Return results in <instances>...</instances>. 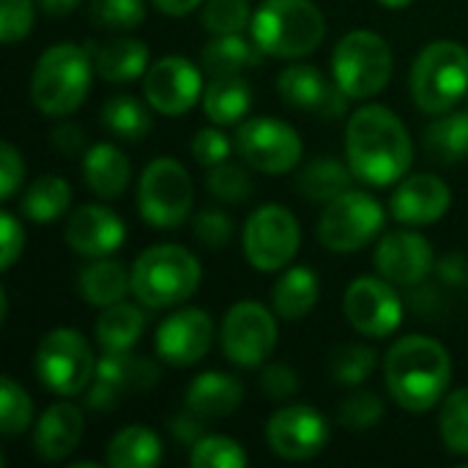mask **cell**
Here are the masks:
<instances>
[{
    "mask_svg": "<svg viewBox=\"0 0 468 468\" xmlns=\"http://www.w3.org/2000/svg\"><path fill=\"white\" fill-rule=\"evenodd\" d=\"M346 162L367 186L384 189L403 181L414 162L406 123L384 104L359 107L346 123Z\"/></svg>",
    "mask_w": 468,
    "mask_h": 468,
    "instance_id": "obj_1",
    "label": "cell"
},
{
    "mask_svg": "<svg viewBox=\"0 0 468 468\" xmlns=\"http://www.w3.org/2000/svg\"><path fill=\"white\" fill-rule=\"evenodd\" d=\"M384 381L400 409L411 414H425L447 398L452 381L450 351L439 340L425 335L400 337L387 351Z\"/></svg>",
    "mask_w": 468,
    "mask_h": 468,
    "instance_id": "obj_2",
    "label": "cell"
},
{
    "mask_svg": "<svg viewBox=\"0 0 468 468\" xmlns=\"http://www.w3.org/2000/svg\"><path fill=\"white\" fill-rule=\"evenodd\" d=\"M90 47H80L71 41L52 44L33 66L30 77V99L38 112L63 118L71 115L88 96L96 66Z\"/></svg>",
    "mask_w": 468,
    "mask_h": 468,
    "instance_id": "obj_3",
    "label": "cell"
},
{
    "mask_svg": "<svg viewBox=\"0 0 468 468\" xmlns=\"http://www.w3.org/2000/svg\"><path fill=\"white\" fill-rule=\"evenodd\" d=\"M252 38L269 58L299 60L326 36V19L313 0H263L252 14Z\"/></svg>",
    "mask_w": 468,
    "mask_h": 468,
    "instance_id": "obj_4",
    "label": "cell"
},
{
    "mask_svg": "<svg viewBox=\"0 0 468 468\" xmlns=\"http://www.w3.org/2000/svg\"><path fill=\"white\" fill-rule=\"evenodd\" d=\"M200 261L178 244H156L132 266V293L151 310L178 307L200 288Z\"/></svg>",
    "mask_w": 468,
    "mask_h": 468,
    "instance_id": "obj_5",
    "label": "cell"
},
{
    "mask_svg": "<svg viewBox=\"0 0 468 468\" xmlns=\"http://www.w3.org/2000/svg\"><path fill=\"white\" fill-rule=\"evenodd\" d=\"M414 104L428 115H444L468 93V49L458 41L428 44L409 77Z\"/></svg>",
    "mask_w": 468,
    "mask_h": 468,
    "instance_id": "obj_6",
    "label": "cell"
},
{
    "mask_svg": "<svg viewBox=\"0 0 468 468\" xmlns=\"http://www.w3.org/2000/svg\"><path fill=\"white\" fill-rule=\"evenodd\" d=\"M392 69V49L373 30L346 33L332 52V77L351 101H362L381 93L389 85Z\"/></svg>",
    "mask_w": 468,
    "mask_h": 468,
    "instance_id": "obj_7",
    "label": "cell"
},
{
    "mask_svg": "<svg viewBox=\"0 0 468 468\" xmlns=\"http://www.w3.org/2000/svg\"><path fill=\"white\" fill-rule=\"evenodd\" d=\"M36 378L44 389L60 398H74L93 384L96 359L90 343L77 329H52L41 337L33 356Z\"/></svg>",
    "mask_w": 468,
    "mask_h": 468,
    "instance_id": "obj_8",
    "label": "cell"
},
{
    "mask_svg": "<svg viewBox=\"0 0 468 468\" xmlns=\"http://www.w3.org/2000/svg\"><path fill=\"white\" fill-rule=\"evenodd\" d=\"M195 206V184L189 170L170 156L145 165L137 184L140 217L156 230H173L186 222Z\"/></svg>",
    "mask_w": 468,
    "mask_h": 468,
    "instance_id": "obj_9",
    "label": "cell"
},
{
    "mask_svg": "<svg viewBox=\"0 0 468 468\" xmlns=\"http://www.w3.org/2000/svg\"><path fill=\"white\" fill-rule=\"evenodd\" d=\"M387 225L384 206L359 189H348L346 195L326 203L318 219V241L337 255H351L365 250Z\"/></svg>",
    "mask_w": 468,
    "mask_h": 468,
    "instance_id": "obj_10",
    "label": "cell"
},
{
    "mask_svg": "<svg viewBox=\"0 0 468 468\" xmlns=\"http://www.w3.org/2000/svg\"><path fill=\"white\" fill-rule=\"evenodd\" d=\"M241 241L252 269L280 271L296 258L302 244V228L285 206L269 203L250 214Z\"/></svg>",
    "mask_w": 468,
    "mask_h": 468,
    "instance_id": "obj_11",
    "label": "cell"
},
{
    "mask_svg": "<svg viewBox=\"0 0 468 468\" xmlns=\"http://www.w3.org/2000/svg\"><path fill=\"white\" fill-rule=\"evenodd\" d=\"M236 151L250 167L269 176L291 173L304 154L299 132L271 115L241 121V126L236 129Z\"/></svg>",
    "mask_w": 468,
    "mask_h": 468,
    "instance_id": "obj_12",
    "label": "cell"
},
{
    "mask_svg": "<svg viewBox=\"0 0 468 468\" xmlns=\"http://www.w3.org/2000/svg\"><path fill=\"white\" fill-rule=\"evenodd\" d=\"M277 315V313H274ZM274 315L258 302H239L228 310L219 340L222 354L230 365L255 370L263 367L266 359L277 348V321Z\"/></svg>",
    "mask_w": 468,
    "mask_h": 468,
    "instance_id": "obj_13",
    "label": "cell"
},
{
    "mask_svg": "<svg viewBox=\"0 0 468 468\" xmlns=\"http://www.w3.org/2000/svg\"><path fill=\"white\" fill-rule=\"evenodd\" d=\"M332 431L326 417L304 403H293V406H282L280 411L271 414L269 425H266V441L269 450L291 463H302V461H313L315 455H321L329 447Z\"/></svg>",
    "mask_w": 468,
    "mask_h": 468,
    "instance_id": "obj_14",
    "label": "cell"
},
{
    "mask_svg": "<svg viewBox=\"0 0 468 468\" xmlns=\"http://www.w3.org/2000/svg\"><path fill=\"white\" fill-rule=\"evenodd\" d=\"M348 324L373 340H387L403 324V302L384 277H359L348 285L343 299Z\"/></svg>",
    "mask_w": 468,
    "mask_h": 468,
    "instance_id": "obj_15",
    "label": "cell"
},
{
    "mask_svg": "<svg viewBox=\"0 0 468 468\" xmlns=\"http://www.w3.org/2000/svg\"><path fill=\"white\" fill-rule=\"evenodd\" d=\"M159 365L145 356L123 354H104L96 362V381L88 387V409L107 414L115 411L126 395H140L159 384Z\"/></svg>",
    "mask_w": 468,
    "mask_h": 468,
    "instance_id": "obj_16",
    "label": "cell"
},
{
    "mask_svg": "<svg viewBox=\"0 0 468 468\" xmlns=\"http://www.w3.org/2000/svg\"><path fill=\"white\" fill-rule=\"evenodd\" d=\"M203 74L200 69L184 55H165L159 58L143 77L145 101L167 118L189 112L197 99H203Z\"/></svg>",
    "mask_w": 468,
    "mask_h": 468,
    "instance_id": "obj_17",
    "label": "cell"
},
{
    "mask_svg": "<svg viewBox=\"0 0 468 468\" xmlns=\"http://www.w3.org/2000/svg\"><path fill=\"white\" fill-rule=\"evenodd\" d=\"M373 263L392 285L414 288L422 285L436 269V252L433 244L417 230H389L381 236Z\"/></svg>",
    "mask_w": 468,
    "mask_h": 468,
    "instance_id": "obj_18",
    "label": "cell"
},
{
    "mask_svg": "<svg viewBox=\"0 0 468 468\" xmlns=\"http://www.w3.org/2000/svg\"><path fill=\"white\" fill-rule=\"evenodd\" d=\"M277 93L285 104L296 110H310L313 115L324 121H337L348 112V96L346 90L329 80L321 69L307 63H293L277 77Z\"/></svg>",
    "mask_w": 468,
    "mask_h": 468,
    "instance_id": "obj_19",
    "label": "cell"
},
{
    "mask_svg": "<svg viewBox=\"0 0 468 468\" xmlns=\"http://www.w3.org/2000/svg\"><path fill=\"white\" fill-rule=\"evenodd\" d=\"M214 343V321L206 310L186 307L167 315L156 329V354L173 367L197 365Z\"/></svg>",
    "mask_w": 468,
    "mask_h": 468,
    "instance_id": "obj_20",
    "label": "cell"
},
{
    "mask_svg": "<svg viewBox=\"0 0 468 468\" xmlns=\"http://www.w3.org/2000/svg\"><path fill=\"white\" fill-rule=\"evenodd\" d=\"M63 236L77 255L96 261V258H110L123 247L126 225L112 208L88 203L69 214Z\"/></svg>",
    "mask_w": 468,
    "mask_h": 468,
    "instance_id": "obj_21",
    "label": "cell"
},
{
    "mask_svg": "<svg viewBox=\"0 0 468 468\" xmlns=\"http://www.w3.org/2000/svg\"><path fill=\"white\" fill-rule=\"evenodd\" d=\"M452 206L450 186L431 173H417L403 181H398L392 197H389V214L400 225L422 228L439 222Z\"/></svg>",
    "mask_w": 468,
    "mask_h": 468,
    "instance_id": "obj_22",
    "label": "cell"
},
{
    "mask_svg": "<svg viewBox=\"0 0 468 468\" xmlns=\"http://www.w3.org/2000/svg\"><path fill=\"white\" fill-rule=\"evenodd\" d=\"M85 433V417L71 403H55L49 406L33 431V450L41 461L58 463L66 461L82 441Z\"/></svg>",
    "mask_w": 468,
    "mask_h": 468,
    "instance_id": "obj_23",
    "label": "cell"
},
{
    "mask_svg": "<svg viewBox=\"0 0 468 468\" xmlns=\"http://www.w3.org/2000/svg\"><path fill=\"white\" fill-rule=\"evenodd\" d=\"M93 52V66L96 74L104 82H132L137 77H145L151 69V52L148 44L134 38V36H115L104 41L101 47L88 44Z\"/></svg>",
    "mask_w": 468,
    "mask_h": 468,
    "instance_id": "obj_24",
    "label": "cell"
},
{
    "mask_svg": "<svg viewBox=\"0 0 468 468\" xmlns=\"http://www.w3.org/2000/svg\"><path fill=\"white\" fill-rule=\"evenodd\" d=\"M82 178L88 189L104 200H112L126 192L132 181V162L129 156L112 143H96L85 151L82 159Z\"/></svg>",
    "mask_w": 468,
    "mask_h": 468,
    "instance_id": "obj_25",
    "label": "cell"
},
{
    "mask_svg": "<svg viewBox=\"0 0 468 468\" xmlns=\"http://www.w3.org/2000/svg\"><path fill=\"white\" fill-rule=\"evenodd\" d=\"M241 400H244V384L230 373L208 370L192 378V384L186 387V409L200 414L203 420L228 417L241 406Z\"/></svg>",
    "mask_w": 468,
    "mask_h": 468,
    "instance_id": "obj_26",
    "label": "cell"
},
{
    "mask_svg": "<svg viewBox=\"0 0 468 468\" xmlns=\"http://www.w3.org/2000/svg\"><path fill=\"white\" fill-rule=\"evenodd\" d=\"M252 107V88L241 74H214L203 90L206 118L217 126H233L247 118Z\"/></svg>",
    "mask_w": 468,
    "mask_h": 468,
    "instance_id": "obj_27",
    "label": "cell"
},
{
    "mask_svg": "<svg viewBox=\"0 0 468 468\" xmlns=\"http://www.w3.org/2000/svg\"><path fill=\"white\" fill-rule=\"evenodd\" d=\"M321 296V280L310 266H293L285 269V274L277 280L271 291L274 313L282 321H302L313 313Z\"/></svg>",
    "mask_w": 468,
    "mask_h": 468,
    "instance_id": "obj_28",
    "label": "cell"
},
{
    "mask_svg": "<svg viewBox=\"0 0 468 468\" xmlns=\"http://www.w3.org/2000/svg\"><path fill=\"white\" fill-rule=\"evenodd\" d=\"M77 288L82 302L93 304V307H110L126 299L129 288H132V274L126 271V266L121 261H110V258H96L90 266H85L77 277Z\"/></svg>",
    "mask_w": 468,
    "mask_h": 468,
    "instance_id": "obj_29",
    "label": "cell"
},
{
    "mask_svg": "<svg viewBox=\"0 0 468 468\" xmlns=\"http://www.w3.org/2000/svg\"><path fill=\"white\" fill-rule=\"evenodd\" d=\"M145 332V313L129 302H118L101 310L96 318V343L104 354L132 351Z\"/></svg>",
    "mask_w": 468,
    "mask_h": 468,
    "instance_id": "obj_30",
    "label": "cell"
},
{
    "mask_svg": "<svg viewBox=\"0 0 468 468\" xmlns=\"http://www.w3.org/2000/svg\"><path fill=\"white\" fill-rule=\"evenodd\" d=\"M104 461L112 468H154L162 463V441L151 428L129 425L107 441Z\"/></svg>",
    "mask_w": 468,
    "mask_h": 468,
    "instance_id": "obj_31",
    "label": "cell"
},
{
    "mask_svg": "<svg viewBox=\"0 0 468 468\" xmlns=\"http://www.w3.org/2000/svg\"><path fill=\"white\" fill-rule=\"evenodd\" d=\"M425 154L439 165H455L468 156V110L436 115L422 134Z\"/></svg>",
    "mask_w": 468,
    "mask_h": 468,
    "instance_id": "obj_32",
    "label": "cell"
},
{
    "mask_svg": "<svg viewBox=\"0 0 468 468\" xmlns=\"http://www.w3.org/2000/svg\"><path fill=\"white\" fill-rule=\"evenodd\" d=\"M148 107L129 93H115L101 104L99 118H101V126L112 137H118L123 143H140L154 129V118H151Z\"/></svg>",
    "mask_w": 468,
    "mask_h": 468,
    "instance_id": "obj_33",
    "label": "cell"
},
{
    "mask_svg": "<svg viewBox=\"0 0 468 468\" xmlns=\"http://www.w3.org/2000/svg\"><path fill=\"white\" fill-rule=\"evenodd\" d=\"M263 49L252 41H247L241 33L214 36L203 47V69L214 74H241L244 69H255L263 60Z\"/></svg>",
    "mask_w": 468,
    "mask_h": 468,
    "instance_id": "obj_34",
    "label": "cell"
},
{
    "mask_svg": "<svg viewBox=\"0 0 468 468\" xmlns=\"http://www.w3.org/2000/svg\"><path fill=\"white\" fill-rule=\"evenodd\" d=\"M351 178L354 173L348 162H340L335 156H318L299 173L296 186L304 197L315 203H332L335 197L351 189Z\"/></svg>",
    "mask_w": 468,
    "mask_h": 468,
    "instance_id": "obj_35",
    "label": "cell"
},
{
    "mask_svg": "<svg viewBox=\"0 0 468 468\" xmlns=\"http://www.w3.org/2000/svg\"><path fill=\"white\" fill-rule=\"evenodd\" d=\"M71 186L60 176H41L22 192V214L30 222H55L69 211Z\"/></svg>",
    "mask_w": 468,
    "mask_h": 468,
    "instance_id": "obj_36",
    "label": "cell"
},
{
    "mask_svg": "<svg viewBox=\"0 0 468 468\" xmlns=\"http://www.w3.org/2000/svg\"><path fill=\"white\" fill-rule=\"evenodd\" d=\"M378 365V354L362 343H343L329 354V376L340 387H359Z\"/></svg>",
    "mask_w": 468,
    "mask_h": 468,
    "instance_id": "obj_37",
    "label": "cell"
},
{
    "mask_svg": "<svg viewBox=\"0 0 468 468\" xmlns=\"http://www.w3.org/2000/svg\"><path fill=\"white\" fill-rule=\"evenodd\" d=\"M439 433L452 455L468 458V387L450 392L441 400Z\"/></svg>",
    "mask_w": 468,
    "mask_h": 468,
    "instance_id": "obj_38",
    "label": "cell"
},
{
    "mask_svg": "<svg viewBox=\"0 0 468 468\" xmlns=\"http://www.w3.org/2000/svg\"><path fill=\"white\" fill-rule=\"evenodd\" d=\"M33 422V403L30 395L8 376L0 378V433L14 439L25 433Z\"/></svg>",
    "mask_w": 468,
    "mask_h": 468,
    "instance_id": "obj_39",
    "label": "cell"
},
{
    "mask_svg": "<svg viewBox=\"0 0 468 468\" xmlns=\"http://www.w3.org/2000/svg\"><path fill=\"white\" fill-rule=\"evenodd\" d=\"M192 468H244L247 452L239 441L228 436H203L195 447H189Z\"/></svg>",
    "mask_w": 468,
    "mask_h": 468,
    "instance_id": "obj_40",
    "label": "cell"
},
{
    "mask_svg": "<svg viewBox=\"0 0 468 468\" xmlns=\"http://www.w3.org/2000/svg\"><path fill=\"white\" fill-rule=\"evenodd\" d=\"M206 186L222 203H244L255 192V184H252L250 173L241 165H233V162H219V165L208 167Z\"/></svg>",
    "mask_w": 468,
    "mask_h": 468,
    "instance_id": "obj_41",
    "label": "cell"
},
{
    "mask_svg": "<svg viewBox=\"0 0 468 468\" xmlns=\"http://www.w3.org/2000/svg\"><path fill=\"white\" fill-rule=\"evenodd\" d=\"M337 420L343 428L348 431H356V433H365V431H373L381 420H384V400L376 395V392H354L348 395L340 409H337Z\"/></svg>",
    "mask_w": 468,
    "mask_h": 468,
    "instance_id": "obj_42",
    "label": "cell"
},
{
    "mask_svg": "<svg viewBox=\"0 0 468 468\" xmlns=\"http://www.w3.org/2000/svg\"><path fill=\"white\" fill-rule=\"evenodd\" d=\"M203 25L211 36L241 33L252 25L250 0H208L203 8Z\"/></svg>",
    "mask_w": 468,
    "mask_h": 468,
    "instance_id": "obj_43",
    "label": "cell"
},
{
    "mask_svg": "<svg viewBox=\"0 0 468 468\" xmlns=\"http://www.w3.org/2000/svg\"><path fill=\"white\" fill-rule=\"evenodd\" d=\"M93 25L104 30H132L145 19L143 0H90L88 8Z\"/></svg>",
    "mask_w": 468,
    "mask_h": 468,
    "instance_id": "obj_44",
    "label": "cell"
},
{
    "mask_svg": "<svg viewBox=\"0 0 468 468\" xmlns=\"http://www.w3.org/2000/svg\"><path fill=\"white\" fill-rule=\"evenodd\" d=\"M233 230H236V225L230 219V214L222 211V208H203L192 219V236L200 244L211 247V250H219V247L230 244Z\"/></svg>",
    "mask_w": 468,
    "mask_h": 468,
    "instance_id": "obj_45",
    "label": "cell"
},
{
    "mask_svg": "<svg viewBox=\"0 0 468 468\" xmlns=\"http://www.w3.org/2000/svg\"><path fill=\"white\" fill-rule=\"evenodd\" d=\"M36 22L33 0H0V41L16 44L27 38Z\"/></svg>",
    "mask_w": 468,
    "mask_h": 468,
    "instance_id": "obj_46",
    "label": "cell"
},
{
    "mask_svg": "<svg viewBox=\"0 0 468 468\" xmlns=\"http://www.w3.org/2000/svg\"><path fill=\"white\" fill-rule=\"evenodd\" d=\"M261 392L274 400V403H285L291 398L299 395L302 389V381L296 376V370L285 362H271V365H263V373H261Z\"/></svg>",
    "mask_w": 468,
    "mask_h": 468,
    "instance_id": "obj_47",
    "label": "cell"
},
{
    "mask_svg": "<svg viewBox=\"0 0 468 468\" xmlns=\"http://www.w3.org/2000/svg\"><path fill=\"white\" fill-rule=\"evenodd\" d=\"M192 156L197 165L203 167H214L219 162H228L233 145H230V137L219 129H200L195 137H192V145H189Z\"/></svg>",
    "mask_w": 468,
    "mask_h": 468,
    "instance_id": "obj_48",
    "label": "cell"
},
{
    "mask_svg": "<svg viewBox=\"0 0 468 468\" xmlns=\"http://www.w3.org/2000/svg\"><path fill=\"white\" fill-rule=\"evenodd\" d=\"M25 250V230L11 211L0 214V269L8 271Z\"/></svg>",
    "mask_w": 468,
    "mask_h": 468,
    "instance_id": "obj_49",
    "label": "cell"
},
{
    "mask_svg": "<svg viewBox=\"0 0 468 468\" xmlns=\"http://www.w3.org/2000/svg\"><path fill=\"white\" fill-rule=\"evenodd\" d=\"M22 178H25L22 154L8 140L0 143V197L5 203L22 189Z\"/></svg>",
    "mask_w": 468,
    "mask_h": 468,
    "instance_id": "obj_50",
    "label": "cell"
},
{
    "mask_svg": "<svg viewBox=\"0 0 468 468\" xmlns=\"http://www.w3.org/2000/svg\"><path fill=\"white\" fill-rule=\"evenodd\" d=\"M170 433H173L176 441H181V444H186V447H195V444L206 436L203 417L186 409L184 414H178V417L170 420Z\"/></svg>",
    "mask_w": 468,
    "mask_h": 468,
    "instance_id": "obj_51",
    "label": "cell"
},
{
    "mask_svg": "<svg viewBox=\"0 0 468 468\" xmlns=\"http://www.w3.org/2000/svg\"><path fill=\"white\" fill-rule=\"evenodd\" d=\"M439 277L450 285H468V258L461 252H450L439 261Z\"/></svg>",
    "mask_w": 468,
    "mask_h": 468,
    "instance_id": "obj_52",
    "label": "cell"
},
{
    "mask_svg": "<svg viewBox=\"0 0 468 468\" xmlns=\"http://www.w3.org/2000/svg\"><path fill=\"white\" fill-rule=\"evenodd\" d=\"M82 129L71 121H63L52 129V145L60 151V154H77L82 148Z\"/></svg>",
    "mask_w": 468,
    "mask_h": 468,
    "instance_id": "obj_53",
    "label": "cell"
},
{
    "mask_svg": "<svg viewBox=\"0 0 468 468\" xmlns=\"http://www.w3.org/2000/svg\"><path fill=\"white\" fill-rule=\"evenodd\" d=\"M200 3H203V0H154V5H156L162 14H167V16H186V14H192Z\"/></svg>",
    "mask_w": 468,
    "mask_h": 468,
    "instance_id": "obj_54",
    "label": "cell"
},
{
    "mask_svg": "<svg viewBox=\"0 0 468 468\" xmlns=\"http://www.w3.org/2000/svg\"><path fill=\"white\" fill-rule=\"evenodd\" d=\"M82 0H38V5L49 14V16H66L71 14Z\"/></svg>",
    "mask_w": 468,
    "mask_h": 468,
    "instance_id": "obj_55",
    "label": "cell"
},
{
    "mask_svg": "<svg viewBox=\"0 0 468 468\" xmlns=\"http://www.w3.org/2000/svg\"><path fill=\"white\" fill-rule=\"evenodd\" d=\"M384 8H392V11H398V8H406V5H411L414 0H378Z\"/></svg>",
    "mask_w": 468,
    "mask_h": 468,
    "instance_id": "obj_56",
    "label": "cell"
},
{
    "mask_svg": "<svg viewBox=\"0 0 468 468\" xmlns=\"http://www.w3.org/2000/svg\"><path fill=\"white\" fill-rule=\"evenodd\" d=\"M71 468H101L99 463H74Z\"/></svg>",
    "mask_w": 468,
    "mask_h": 468,
    "instance_id": "obj_57",
    "label": "cell"
},
{
    "mask_svg": "<svg viewBox=\"0 0 468 468\" xmlns=\"http://www.w3.org/2000/svg\"><path fill=\"white\" fill-rule=\"evenodd\" d=\"M466 99H468V93H466Z\"/></svg>",
    "mask_w": 468,
    "mask_h": 468,
    "instance_id": "obj_58",
    "label": "cell"
}]
</instances>
